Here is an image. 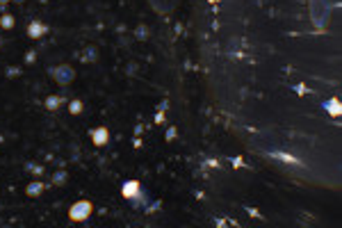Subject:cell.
<instances>
[{"label":"cell","instance_id":"cell-1","mask_svg":"<svg viewBox=\"0 0 342 228\" xmlns=\"http://www.w3.org/2000/svg\"><path fill=\"white\" fill-rule=\"evenodd\" d=\"M48 73H50V78L55 80L57 84H62V87H66V84H71L73 80H76V71H73L71 64H60V66H52Z\"/></svg>","mask_w":342,"mask_h":228},{"label":"cell","instance_id":"cell-2","mask_svg":"<svg viewBox=\"0 0 342 228\" xmlns=\"http://www.w3.org/2000/svg\"><path fill=\"white\" fill-rule=\"evenodd\" d=\"M92 212H94L92 201H78L68 208V219L71 222H84V219L92 217Z\"/></svg>","mask_w":342,"mask_h":228},{"label":"cell","instance_id":"cell-3","mask_svg":"<svg viewBox=\"0 0 342 228\" xmlns=\"http://www.w3.org/2000/svg\"><path fill=\"white\" fill-rule=\"evenodd\" d=\"M328 14V0H310V16L317 26H324V18Z\"/></svg>","mask_w":342,"mask_h":228},{"label":"cell","instance_id":"cell-4","mask_svg":"<svg viewBox=\"0 0 342 228\" xmlns=\"http://www.w3.org/2000/svg\"><path fill=\"white\" fill-rule=\"evenodd\" d=\"M148 5L158 12V14H171L174 7H176V0H148Z\"/></svg>","mask_w":342,"mask_h":228},{"label":"cell","instance_id":"cell-5","mask_svg":"<svg viewBox=\"0 0 342 228\" xmlns=\"http://www.w3.org/2000/svg\"><path fill=\"white\" fill-rule=\"evenodd\" d=\"M108 140H110V132H108V128H96V130H92V142L96 146H105L108 144Z\"/></svg>","mask_w":342,"mask_h":228},{"label":"cell","instance_id":"cell-6","mask_svg":"<svg viewBox=\"0 0 342 228\" xmlns=\"http://www.w3.org/2000/svg\"><path fill=\"white\" fill-rule=\"evenodd\" d=\"M46 32H48V28L39 21H32L30 26H28V36H30V39H39V36H44Z\"/></svg>","mask_w":342,"mask_h":228},{"label":"cell","instance_id":"cell-7","mask_svg":"<svg viewBox=\"0 0 342 228\" xmlns=\"http://www.w3.org/2000/svg\"><path fill=\"white\" fill-rule=\"evenodd\" d=\"M140 192H142V187H140V182H137V180H128L124 185V190H121V194H124L128 201H130V198H135Z\"/></svg>","mask_w":342,"mask_h":228},{"label":"cell","instance_id":"cell-8","mask_svg":"<svg viewBox=\"0 0 342 228\" xmlns=\"http://www.w3.org/2000/svg\"><path fill=\"white\" fill-rule=\"evenodd\" d=\"M28 196H39V194L44 192V182H39V180H34V182H30V185H28Z\"/></svg>","mask_w":342,"mask_h":228},{"label":"cell","instance_id":"cell-9","mask_svg":"<svg viewBox=\"0 0 342 228\" xmlns=\"http://www.w3.org/2000/svg\"><path fill=\"white\" fill-rule=\"evenodd\" d=\"M60 105H62V98H57V96H48L46 98V110L48 112H55Z\"/></svg>","mask_w":342,"mask_h":228},{"label":"cell","instance_id":"cell-10","mask_svg":"<svg viewBox=\"0 0 342 228\" xmlns=\"http://www.w3.org/2000/svg\"><path fill=\"white\" fill-rule=\"evenodd\" d=\"M66 180H68L66 171H55V174H52V182H55V185H66Z\"/></svg>","mask_w":342,"mask_h":228},{"label":"cell","instance_id":"cell-11","mask_svg":"<svg viewBox=\"0 0 342 228\" xmlns=\"http://www.w3.org/2000/svg\"><path fill=\"white\" fill-rule=\"evenodd\" d=\"M135 36L140 39V42H146V39H148V28H146L144 23H140V26H137V30H135Z\"/></svg>","mask_w":342,"mask_h":228},{"label":"cell","instance_id":"cell-12","mask_svg":"<svg viewBox=\"0 0 342 228\" xmlns=\"http://www.w3.org/2000/svg\"><path fill=\"white\" fill-rule=\"evenodd\" d=\"M0 28H5V30H12V28H14V16H10V14L2 16V18H0Z\"/></svg>","mask_w":342,"mask_h":228},{"label":"cell","instance_id":"cell-13","mask_svg":"<svg viewBox=\"0 0 342 228\" xmlns=\"http://www.w3.org/2000/svg\"><path fill=\"white\" fill-rule=\"evenodd\" d=\"M68 112H71V114H80V112H82V103H80V100H71V103H68Z\"/></svg>","mask_w":342,"mask_h":228},{"label":"cell","instance_id":"cell-14","mask_svg":"<svg viewBox=\"0 0 342 228\" xmlns=\"http://www.w3.org/2000/svg\"><path fill=\"white\" fill-rule=\"evenodd\" d=\"M176 137V128H169V132H166V142H171Z\"/></svg>","mask_w":342,"mask_h":228},{"label":"cell","instance_id":"cell-15","mask_svg":"<svg viewBox=\"0 0 342 228\" xmlns=\"http://www.w3.org/2000/svg\"><path fill=\"white\" fill-rule=\"evenodd\" d=\"M7 2H10V0H0V5H7Z\"/></svg>","mask_w":342,"mask_h":228},{"label":"cell","instance_id":"cell-16","mask_svg":"<svg viewBox=\"0 0 342 228\" xmlns=\"http://www.w3.org/2000/svg\"><path fill=\"white\" fill-rule=\"evenodd\" d=\"M16 2H23V0H16Z\"/></svg>","mask_w":342,"mask_h":228},{"label":"cell","instance_id":"cell-17","mask_svg":"<svg viewBox=\"0 0 342 228\" xmlns=\"http://www.w3.org/2000/svg\"><path fill=\"white\" fill-rule=\"evenodd\" d=\"M0 46H2V39H0Z\"/></svg>","mask_w":342,"mask_h":228}]
</instances>
